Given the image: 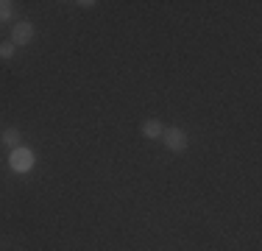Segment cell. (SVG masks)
<instances>
[{
  "label": "cell",
  "instance_id": "8992f818",
  "mask_svg": "<svg viewBox=\"0 0 262 251\" xmlns=\"http://www.w3.org/2000/svg\"><path fill=\"white\" fill-rule=\"evenodd\" d=\"M14 17V3L11 0H0V23H9Z\"/></svg>",
  "mask_w": 262,
  "mask_h": 251
},
{
  "label": "cell",
  "instance_id": "5b68a950",
  "mask_svg": "<svg viewBox=\"0 0 262 251\" xmlns=\"http://www.w3.org/2000/svg\"><path fill=\"white\" fill-rule=\"evenodd\" d=\"M162 131H165V129H162L159 120H145V123H142V134H145L148 140H159Z\"/></svg>",
  "mask_w": 262,
  "mask_h": 251
},
{
  "label": "cell",
  "instance_id": "52a82bcc",
  "mask_svg": "<svg viewBox=\"0 0 262 251\" xmlns=\"http://www.w3.org/2000/svg\"><path fill=\"white\" fill-rule=\"evenodd\" d=\"M14 56V45L11 42H0V59H11Z\"/></svg>",
  "mask_w": 262,
  "mask_h": 251
},
{
  "label": "cell",
  "instance_id": "7a4b0ae2",
  "mask_svg": "<svg viewBox=\"0 0 262 251\" xmlns=\"http://www.w3.org/2000/svg\"><path fill=\"white\" fill-rule=\"evenodd\" d=\"M9 165H11V171H14V173H28L31 168H34V151L26 148V145L14 148V151H11V156H9Z\"/></svg>",
  "mask_w": 262,
  "mask_h": 251
},
{
  "label": "cell",
  "instance_id": "6da1fadb",
  "mask_svg": "<svg viewBox=\"0 0 262 251\" xmlns=\"http://www.w3.org/2000/svg\"><path fill=\"white\" fill-rule=\"evenodd\" d=\"M159 140L165 142V148L173 151V154H182V151H187V145H190V140H187V131L179 129V126H170V129H165Z\"/></svg>",
  "mask_w": 262,
  "mask_h": 251
},
{
  "label": "cell",
  "instance_id": "3957f363",
  "mask_svg": "<svg viewBox=\"0 0 262 251\" xmlns=\"http://www.w3.org/2000/svg\"><path fill=\"white\" fill-rule=\"evenodd\" d=\"M34 23H28V20H20V23H14V28H11V45H23L26 48L31 39H34Z\"/></svg>",
  "mask_w": 262,
  "mask_h": 251
},
{
  "label": "cell",
  "instance_id": "ba28073f",
  "mask_svg": "<svg viewBox=\"0 0 262 251\" xmlns=\"http://www.w3.org/2000/svg\"><path fill=\"white\" fill-rule=\"evenodd\" d=\"M76 6H81V9H92V6H95V0H78Z\"/></svg>",
  "mask_w": 262,
  "mask_h": 251
},
{
  "label": "cell",
  "instance_id": "277c9868",
  "mask_svg": "<svg viewBox=\"0 0 262 251\" xmlns=\"http://www.w3.org/2000/svg\"><path fill=\"white\" fill-rule=\"evenodd\" d=\"M0 142H3V145H9L11 151H14V148H20V145H23V131L11 126V129H6L3 134H0Z\"/></svg>",
  "mask_w": 262,
  "mask_h": 251
}]
</instances>
